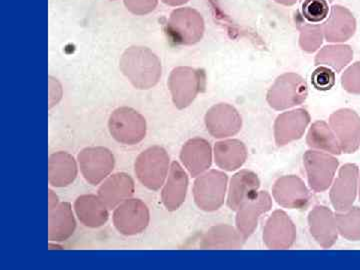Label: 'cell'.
Listing matches in <instances>:
<instances>
[{"label":"cell","mask_w":360,"mask_h":270,"mask_svg":"<svg viewBox=\"0 0 360 270\" xmlns=\"http://www.w3.org/2000/svg\"><path fill=\"white\" fill-rule=\"evenodd\" d=\"M120 70L137 89H150L161 77V63L146 46H130L123 52Z\"/></svg>","instance_id":"cell-1"},{"label":"cell","mask_w":360,"mask_h":270,"mask_svg":"<svg viewBox=\"0 0 360 270\" xmlns=\"http://www.w3.org/2000/svg\"><path fill=\"white\" fill-rule=\"evenodd\" d=\"M167 33L175 44L189 45L200 41L205 34L202 15L191 7H179L170 13Z\"/></svg>","instance_id":"cell-2"},{"label":"cell","mask_w":360,"mask_h":270,"mask_svg":"<svg viewBox=\"0 0 360 270\" xmlns=\"http://www.w3.org/2000/svg\"><path fill=\"white\" fill-rule=\"evenodd\" d=\"M169 167V156L160 146H153L137 156L135 174L150 191H158L165 184Z\"/></svg>","instance_id":"cell-3"},{"label":"cell","mask_w":360,"mask_h":270,"mask_svg":"<svg viewBox=\"0 0 360 270\" xmlns=\"http://www.w3.org/2000/svg\"><path fill=\"white\" fill-rule=\"evenodd\" d=\"M108 129L116 141L125 146H134L146 137V118L134 108L124 106L111 113Z\"/></svg>","instance_id":"cell-4"},{"label":"cell","mask_w":360,"mask_h":270,"mask_svg":"<svg viewBox=\"0 0 360 270\" xmlns=\"http://www.w3.org/2000/svg\"><path fill=\"white\" fill-rule=\"evenodd\" d=\"M205 82L202 71L191 68H174L168 80V86L175 106L179 108L188 106L205 87Z\"/></svg>","instance_id":"cell-5"},{"label":"cell","mask_w":360,"mask_h":270,"mask_svg":"<svg viewBox=\"0 0 360 270\" xmlns=\"http://www.w3.org/2000/svg\"><path fill=\"white\" fill-rule=\"evenodd\" d=\"M149 210L141 200L123 201L113 212V224L123 236H131L146 231L149 224Z\"/></svg>","instance_id":"cell-6"},{"label":"cell","mask_w":360,"mask_h":270,"mask_svg":"<svg viewBox=\"0 0 360 270\" xmlns=\"http://www.w3.org/2000/svg\"><path fill=\"white\" fill-rule=\"evenodd\" d=\"M78 163L86 181L97 186L112 172L115 160L110 150L98 146L84 148L78 155Z\"/></svg>","instance_id":"cell-7"},{"label":"cell","mask_w":360,"mask_h":270,"mask_svg":"<svg viewBox=\"0 0 360 270\" xmlns=\"http://www.w3.org/2000/svg\"><path fill=\"white\" fill-rule=\"evenodd\" d=\"M331 125L335 129L340 148L345 153L356 150L360 143V117L354 111L341 110L331 116Z\"/></svg>","instance_id":"cell-8"},{"label":"cell","mask_w":360,"mask_h":270,"mask_svg":"<svg viewBox=\"0 0 360 270\" xmlns=\"http://www.w3.org/2000/svg\"><path fill=\"white\" fill-rule=\"evenodd\" d=\"M226 177L217 172H212L196 181L194 194L198 205L202 210H217L224 200Z\"/></svg>","instance_id":"cell-9"},{"label":"cell","mask_w":360,"mask_h":270,"mask_svg":"<svg viewBox=\"0 0 360 270\" xmlns=\"http://www.w3.org/2000/svg\"><path fill=\"white\" fill-rule=\"evenodd\" d=\"M324 37L330 42L347 41L354 37L356 20L354 14L341 6L331 7L328 20L322 25Z\"/></svg>","instance_id":"cell-10"},{"label":"cell","mask_w":360,"mask_h":270,"mask_svg":"<svg viewBox=\"0 0 360 270\" xmlns=\"http://www.w3.org/2000/svg\"><path fill=\"white\" fill-rule=\"evenodd\" d=\"M134 193V181L130 175L115 174L108 177L98 189V196L110 210L129 200Z\"/></svg>","instance_id":"cell-11"},{"label":"cell","mask_w":360,"mask_h":270,"mask_svg":"<svg viewBox=\"0 0 360 270\" xmlns=\"http://www.w3.org/2000/svg\"><path fill=\"white\" fill-rule=\"evenodd\" d=\"M77 229L75 215L70 203L58 202L49 207V239L51 241L68 240Z\"/></svg>","instance_id":"cell-12"},{"label":"cell","mask_w":360,"mask_h":270,"mask_svg":"<svg viewBox=\"0 0 360 270\" xmlns=\"http://www.w3.org/2000/svg\"><path fill=\"white\" fill-rule=\"evenodd\" d=\"M75 210L79 221L85 226L97 229L108 222L110 208L99 196L82 195L75 200Z\"/></svg>","instance_id":"cell-13"},{"label":"cell","mask_w":360,"mask_h":270,"mask_svg":"<svg viewBox=\"0 0 360 270\" xmlns=\"http://www.w3.org/2000/svg\"><path fill=\"white\" fill-rule=\"evenodd\" d=\"M359 169L355 165H347L341 168L340 177L336 179L333 191V202L340 210H347L356 198Z\"/></svg>","instance_id":"cell-14"},{"label":"cell","mask_w":360,"mask_h":270,"mask_svg":"<svg viewBox=\"0 0 360 270\" xmlns=\"http://www.w3.org/2000/svg\"><path fill=\"white\" fill-rule=\"evenodd\" d=\"M77 176V165L70 153L59 151L49 156V181L54 187H65Z\"/></svg>","instance_id":"cell-15"},{"label":"cell","mask_w":360,"mask_h":270,"mask_svg":"<svg viewBox=\"0 0 360 270\" xmlns=\"http://www.w3.org/2000/svg\"><path fill=\"white\" fill-rule=\"evenodd\" d=\"M186 172L179 163H172L167 184L162 191V202L168 210H177L182 205L186 198Z\"/></svg>","instance_id":"cell-16"},{"label":"cell","mask_w":360,"mask_h":270,"mask_svg":"<svg viewBox=\"0 0 360 270\" xmlns=\"http://www.w3.org/2000/svg\"><path fill=\"white\" fill-rule=\"evenodd\" d=\"M210 143L203 139L187 142L181 153V160L193 175H198L210 167L212 162Z\"/></svg>","instance_id":"cell-17"},{"label":"cell","mask_w":360,"mask_h":270,"mask_svg":"<svg viewBox=\"0 0 360 270\" xmlns=\"http://www.w3.org/2000/svg\"><path fill=\"white\" fill-rule=\"evenodd\" d=\"M352 58L354 51L348 45H330L319 52L316 63L340 71L352 61Z\"/></svg>","instance_id":"cell-18"},{"label":"cell","mask_w":360,"mask_h":270,"mask_svg":"<svg viewBox=\"0 0 360 270\" xmlns=\"http://www.w3.org/2000/svg\"><path fill=\"white\" fill-rule=\"evenodd\" d=\"M236 117V111L226 104H219L208 111L206 124L215 137H221L229 131V123L226 120Z\"/></svg>","instance_id":"cell-19"},{"label":"cell","mask_w":360,"mask_h":270,"mask_svg":"<svg viewBox=\"0 0 360 270\" xmlns=\"http://www.w3.org/2000/svg\"><path fill=\"white\" fill-rule=\"evenodd\" d=\"M300 13L303 20L311 25H321L330 13L328 0H302Z\"/></svg>","instance_id":"cell-20"},{"label":"cell","mask_w":360,"mask_h":270,"mask_svg":"<svg viewBox=\"0 0 360 270\" xmlns=\"http://www.w3.org/2000/svg\"><path fill=\"white\" fill-rule=\"evenodd\" d=\"M338 229L345 238L360 239V208H354L345 214L338 215Z\"/></svg>","instance_id":"cell-21"},{"label":"cell","mask_w":360,"mask_h":270,"mask_svg":"<svg viewBox=\"0 0 360 270\" xmlns=\"http://www.w3.org/2000/svg\"><path fill=\"white\" fill-rule=\"evenodd\" d=\"M323 35L322 25H311V23L307 22L302 30L300 44L305 51H315L322 44Z\"/></svg>","instance_id":"cell-22"},{"label":"cell","mask_w":360,"mask_h":270,"mask_svg":"<svg viewBox=\"0 0 360 270\" xmlns=\"http://www.w3.org/2000/svg\"><path fill=\"white\" fill-rule=\"evenodd\" d=\"M335 72L328 66L321 65L312 72L311 84L319 91H328L335 86Z\"/></svg>","instance_id":"cell-23"},{"label":"cell","mask_w":360,"mask_h":270,"mask_svg":"<svg viewBox=\"0 0 360 270\" xmlns=\"http://www.w3.org/2000/svg\"><path fill=\"white\" fill-rule=\"evenodd\" d=\"M342 86L350 94H360V63H354L343 73Z\"/></svg>","instance_id":"cell-24"},{"label":"cell","mask_w":360,"mask_h":270,"mask_svg":"<svg viewBox=\"0 0 360 270\" xmlns=\"http://www.w3.org/2000/svg\"><path fill=\"white\" fill-rule=\"evenodd\" d=\"M158 0H124L125 6L135 14H146L155 11Z\"/></svg>","instance_id":"cell-25"},{"label":"cell","mask_w":360,"mask_h":270,"mask_svg":"<svg viewBox=\"0 0 360 270\" xmlns=\"http://www.w3.org/2000/svg\"><path fill=\"white\" fill-rule=\"evenodd\" d=\"M162 1L165 2V4H168V6H179L186 4L189 0H162Z\"/></svg>","instance_id":"cell-26"},{"label":"cell","mask_w":360,"mask_h":270,"mask_svg":"<svg viewBox=\"0 0 360 270\" xmlns=\"http://www.w3.org/2000/svg\"><path fill=\"white\" fill-rule=\"evenodd\" d=\"M274 1H276L277 4H283V6H290L295 4L297 0H274Z\"/></svg>","instance_id":"cell-27"},{"label":"cell","mask_w":360,"mask_h":270,"mask_svg":"<svg viewBox=\"0 0 360 270\" xmlns=\"http://www.w3.org/2000/svg\"><path fill=\"white\" fill-rule=\"evenodd\" d=\"M328 1H329V2H333V0H328Z\"/></svg>","instance_id":"cell-28"}]
</instances>
